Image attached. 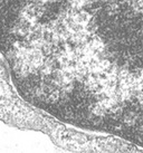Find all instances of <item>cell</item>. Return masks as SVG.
I'll return each instance as SVG.
<instances>
[{"label":"cell","mask_w":143,"mask_h":153,"mask_svg":"<svg viewBox=\"0 0 143 153\" xmlns=\"http://www.w3.org/2000/svg\"><path fill=\"white\" fill-rule=\"evenodd\" d=\"M0 48L51 114L113 131L141 120L142 0H0Z\"/></svg>","instance_id":"obj_1"}]
</instances>
